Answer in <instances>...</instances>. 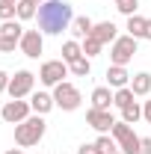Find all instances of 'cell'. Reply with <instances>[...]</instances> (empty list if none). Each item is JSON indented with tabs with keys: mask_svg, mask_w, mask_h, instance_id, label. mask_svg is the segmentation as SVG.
I'll use <instances>...</instances> for the list:
<instances>
[{
	"mask_svg": "<svg viewBox=\"0 0 151 154\" xmlns=\"http://www.w3.org/2000/svg\"><path fill=\"white\" fill-rule=\"evenodd\" d=\"M39 30L45 36H62L65 30H71V21L77 18L68 0H45L36 12Z\"/></svg>",
	"mask_w": 151,
	"mask_h": 154,
	"instance_id": "obj_1",
	"label": "cell"
},
{
	"mask_svg": "<svg viewBox=\"0 0 151 154\" xmlns=\"http://www.w3.org/2000/svg\"><path fill=\"white\" fill-rule=\"evenodd\" d=\"M48 131V122H45V116L33 113L30 119H24L21 125H15V142H18L21 148H30V145H39L42 142V136Z\"/></svg>",
	"mask_w": 151,
	"mask_h": 154,
	"instance_id": "obj_2",
	"label": "cell"
},
{
	"mask_svg": "<svg viewBox=\"0 0 151 154\" xmlns=\"http://www.w3.org/2000/svg\"><path fill=\"white\" fill-rule=\"evenodd\" d=\"M139 51V38L133 36H119L110 45V65H128Z\"/></svg>",
	"mask_w": 151,
	"mask_h": 154,
	"instance_id": "obj_3",
	"label": "cell"
},
{
	"mask_svg": "<svg viewBox=\"0 0 151 154\" xmlns=\"http://www.w3.org/2000/svg\"><path fill=\"white\" fill-rule=\"evenodd\" d=\"M110 134H113V139L119 142V151H122V154H139L142 136H136V131H133L128 122H116Z\"/></svg>",
	"mask_w": 151,
	"mask_h": 154,
	"instance_id": "obj_4",
	"label": "cell"
},
{
	"mask_svg": "<svg viewBox=\"0 0 151 154\" xmlns=\"http://www.w3.org/2000/svg\"><path fill=\"white\" fill-rule=\"evenodd\" d=\"M54 101H57L59 110H65V113H74L77 107L83 104V95H80V89H77L74 83L62 80L59 86H54Z\"/></svg>",
	"mask_w": 151,
	"mask_h": 154,
	"instance_id": "obj_5",
	"label": "cell"
},
{
	"mask_svg": "<svg viewBox=\"0 0 151 154\" xmlns=\"http://www.w3.org/2000/svg\"><path fill=\"white\" fill-rule=\"evenodd\" d=\"M68 74H71V71H68V62H65V59H48V62H42V68H39V80H42L45 86H59Z\"/></svg>",
	"mask_w": 151,
	"mask_h": 154,
	"instance_id": "obj_6",
	"label": "cell"
},
{
	"mask_svg": "<svg viewBox=\"0 0 151 154\" xmlns=\"http://www.w3.org/2000/svg\"><path fill=\"white\" fill-rule=\"evenodd\" d=\"M0 116H3V122H9V125H21L24 119L33 116V107H30V101H24V98H12V101L3 104Z\"/></svg>",
	"mask_w": 151,
	"mask_h": 154,
	"instance_id": "obj_7",
	"label": "cell"
},
{
	"mask_svg": "<svg viewBox=\"0 0 151 154\" xmlns=\"http://www.w3.org/2000/svg\"><path fill=\"white\" fill-rule=\"evenodd\" d=\"M33 86H36V74L33 71H15L12 74V80H9V98H27V95H33Z\"/></svg>",
	"mask_w": 151,
	"mask_h": 154,
	"instance_id": "obj_8",
	"label": "cell"
},
{
	"mask_svg": "<svg viewBox=\"0 0 151 154\" xmlns=\"http://www.w3.org/2000/svg\"><path fill=\"white\" fill-rule=\"evenodd\" d=\"M86 125L92 128V131H98V134H110L116 125V119L110 110H95V107H89L86 110Z\"/></svg>",
	"mask_w": 151,
	"mask_h": 154,
	"instance_id": "obj_9",
	"label": "cell"
},
{
	"mask_svg": "<svg viewBox=\"0 0 151 154\" xmlns=\"http://www.w3.org/2000/svg\"><path fill=\"white\" fill-rule=\"evenodd\" d=\"M42 51H45V33L42 30H27L24 38H21V54L30 59H39Z\"/></svg>",
	"mask_w": 151,
	"mask_h": 154,
	"instance_id": "obj_10",
	"label": "cell"
},
{
	"mask_svg": "<svg viewBox=\"0 0 151 154\" xmlns=\"http://www.w3.org/2000/svg\"><path fill=\"white\" fill-rule=\"evenodd\" d=\"M92 36L101 42V45H113L116 38H119V27H116L113 21H98L92 27Z\"/></svg>",
	"mask_w": 151,
	"mask_h": 154,
	"instance_id": "obj_11",
	"label": "cell"
},
{
	"mask_svg": "<svg viewBox=\"0 0 151 154\" xmlns=\"http://www.w3.org/2000/svg\"><path fill=\"white\" fill-rule=\"evenodd\" d=\"M30 107H33V113L48 116L54 107H57V101H54V92H33V95H30Z\"/></svg>",
	"mask_w": 151,
	"mask_h": 154,
	"instance_id": "obj_12",
	"label": "cell"
},
{
	"mask_svg": "<svg viewBox=\"0 0 151 154\" xmlns=\"http://www.w3.org/2000/svg\"><path fill=\"white\" fill-rule=\"evenodd\" d=\"M107 86L110 89H122V86H131V74L125 65H110L107 68Z\"/></svg>",
	"mask_w": 151,
	"mask_h": 154,
	"instance_id": "obj_13",
	"label": "cell"
},
{
	"mask_svg": "<svg viewBox=\"0 0 151 154\" xmlns=\"http://www.w3.org/2000/svg\"><path fill=\"white\" fill-rule=\"evenodd\" d=\"M92 107L95 110H110L113 107V92H110V86H98V89H92Z\"/></svg>",
	"mask_w": 151,
	"mask_h": 154,
	"instance_id": "obj_14",
	"label": "cell"
},
{
	"mask_svg": "<svg viewBox=\"0 0 151 154\" xmlns=\"http://www.w3.org/2000/svg\"><path fill=\"white\" fill-rule=\"evenodd\" d=\"M131 89H133V95H136V98H145L151 92V74H148V71L133 74L131 77Z\"/></svg>",
	"mask_w": 151,
	"mask_h": 154,
	"instance_id": "obj_15",
	"label": "cell"
},
{
	"mask_svg": "<svg viewBox=\"0 0 151 154\" xmlns=\"http://www.w3.org/2000/svg\"><path fill=\"white\" fill-rule=\"evenodd\" d=\"M92 27H95V21H92V18H86V15H77V18L71 21V33H74V38H86V36H92Z\"/></svg>",
	"mask_w": 151,
	"mask_h": 154,
	"instance_id": "obj_16",
	"label": "cell"
},
{
	"mask_svg": "<svg viewBox=\"0 0 151 154\" xmlns=\"http://www.w3.org/2000/svg\"><path fill=\"white\" fill-rule=\"evenodd\" d=\"M145 24H148V18H142V15H131L128 18V36H133V38H145Z\"/></svg>",
	"mask_w": 151,
	"mask_h": 154,
	"instance_id": "obj_17",
	"label": "cell"
},
{
	"mask_svg": "<svg viewBox=\"0 0 151 154\" xmlns=\"http://www.w3.org/2000/svg\"><path fill=\"white\" fill-rule=\"evenodd\" d=\"M24 33H27V30H24V27H21V21H3V24H0V36L3 38H24Z\"/></svg>",
	"mask_w": 151,
	"mask_h": 154,
	"instance_id": "obj_18",
	"label": "cell"
},
{
	"mask_svg": "<svg viewBox=\"0 0 151 154\" xmlns=\"http://www.w3.org/2000/svg\"><path fill=\"white\" fill-rule=\"evenodd\" d=\"M68 71L74 77H89L92 74V59L89 57H77L74 62H68Z\"/></svg>",
	"mask_w": 151,
	"mask_h": 154,
	"instance_id": "obj_19",
	"label": "cell"
},
{
	"mask_svg": "<svg viewBox=\"0 0 151 154\" xmlns=\"http://www.w3.org/2000/svg\"><path fill=\"white\" fill-rule=\"evenodd\" d=\"M133 98H136V95H133L131 86H122V89H116V92H113V104L119 107V110H125V107H131V104H133Z\"/></svg>",
	"mask_w": 151,
	"mask_h": 154,
	"instance_id": "obj_20",
	"label": "cell"
},
{
	"mask_svg": "<svg viewBox=\"0 0 151 154\" xmlns=\"http://www.w3.org/2000/svg\"><path fill=\"white\" fill-rule=\"evenodd\" d=\"M77 57H83V45H80L77 38H68V42L62 45V59H65V62H74Z\"/></svg>",
	"mask_w": 151,
	"mask_h": 154,
	"instance_id": "obj_21",
	"label": "cell"
},
{
	"mask_svg": "<svg viewBox=\"0 0 151 154\" xmlns=\"http://www.w3.org/2000/svg\"><path fill=\"white\" fill-rule=\"evenodd\" d=\"M95 145H98V148H101L104 154H116V151H119V142L113 139V134H98Z\"/></svg>",
	"mask_w": 151,
	"mask_h": 154,
	"instance_id": "obj_22",
	"label": "cell"
},
{
	"mask_svg": "<svg viewBox=\"0 0 151 154\" xmlns=\"http://www.w3.org/2000/svg\"><path fill=\"white\" fill-rule=\"evenodd\" d=\"M80 45H83V57H98V54H101V48H104V45H101V42H98V38L95 36H86L83 38V42H80Z\"/></svg>",
	"mask_w": 151,
	"mask_h": 154,
	"instance_id": "obj_23",
	"label": "cell"
},
{
	"mask_svg": "<svg viewBox=\"0 0 151 154\" xmlns=\"http://www.w3.org/2000/svg\"><path fill=\"white\" fill-rule=\"evenodd\" d=\"M139 119H142V107H139L136 101H133L131 107H125V110H122V122H128V125H136Z\"/></svg>",
	"mask_w": 151,
	"mask_h": 154,
	"instance_id": "obj_24",
	"label": "cell"
},
{
	"mask_svg": "<svg viewBox=\"0 0 151 154\" xmlns=\"http://www.w3.org/2000/svg\"><path fill=\"white\" fill-rule=\"evenodd\" d=\"M36 3L33 0H21L18 3V21H30V18H36Z\"/></svg>",
	"mask_w": 151,
	"mask_h": 154,
	"instance_id": "obj_25",
	"label": "cell"
},
{
	"mask_svg": "<svg viewBox=\"0 0 151 154\" xmlns=\"http://www.w3.org/2000/svg\"><path fill=\"white\" fill-rule=\"evenodd\" d=\"M116 9L125 18H131V15H136V9H139V0H116Z\"/></svg>",
	"mask_w": 151,
	"mask_h": 154,
	"instance_id": "obj_26",
	"label": "cell"
},
{
	"mask_svg": "<svg viewBox=\"0 0 151 154\" xmlns=\"http://www.w3.org/2000/svg\"><path fill=\"white\" fill-rule=\"evenodd\" d=\"M18 18V3H3L0 0V21H15Z\"/></svg>",
	"mask_w": 151,
	"mask_h": 154,
	"instance_id": "obj_27",
	"label": "cell"
},
{
	"mask_svg": "<svg viewBox=\"0 0 151 154\" xmlns=\"http://www.w3.org/2000/svg\"><path fill=\"white\" fill-rule=\"evenodd\" d=\"M15 48H21L18 38H3V36H0V51H3V54H12Z\"/></svg>",
	"mask_w": 151,
	"mask_h": 154,
	"instance_id": "obj_28",
	"label": "cell"
},
{
	"mask_svg": "<svg viewBox=\"0 0 151 154\" xmlns=\"http://www.w3.org/2000/svg\"><path fill=\"white\" fill-rule=\"evenodd\" d=\"M77 154H104V151H101V148H98L95 142H83V145L77 148Z\"/></svg>",
	"mask_w": 151,
	"mask_h": 154,
	"instance_id": "obj_29",
	"label": "cell"
},
{
	"mask_svg": "<svg viewBox=\"0 0 151 154\" xmlns=\"http://www.w3.org/2000/svg\"><path fill=\"white\" fill-rule=\"evenodd\" d=\"M9 80H12V77H9L3 68H0V92H6V89H9Z\"/></svg>",
	"mask_w": 151,
	"mask_h": 154,
	"instance_id": "obj_30",
	"label": "cell"
},
{
	"mask_svg": "<svg viewBox=\"0 0 151 154\" xmlns=\"http://www.w3.org/2000/svg\"><path fill=\"white\" fill-rule=\"evenodd\" d=\"M139 154H151V136H145V139L139 142Z\"/></svg>",
	"mask_w": 151,
	"mask_h": 154,
	"instance_id": "obj_31",
	"label": "cell"
},
{
	"mask_svg": "<svg viewBox=\"0 0 151 154\" xmlns=\"http://www.w3.org/2000/svg\"><path fill=\"white\" fill-rule=\"evenodd\" d=\"M142 119L151 125V101H145V104H142Z\"/></svg>",
	"mask_w": 151,
	"mask_h": 154,
	"instance_id": "obj_32",
	"label": "cell"
},
{
	"mask_svg": "<svg viewBox=\"0 0 151 154\" xmlns=\"http://www.w3.org/2000/svg\"><path fill=\"white\" fill-rule=\"evenodd\" d=\"M145 38L151 42V18H148V24H145Z\"/></svg>",
	"mask_w": 151,
	"mask_h": 154,
	"instance_id": "obj_33",
	"label": "cell"
},
{
	"mask_svg": "<svg viewBox=\"0 0 151 154\" xmlns=\"http://www.w3.org/2000/svg\"><path fill=\"white\" fill-rule=\"evenodd\" d=\"M6 154H24V151H21V148H9Z\"/></svg>",
	"mask_w": 151,
	"mask_h": 154,
	"instance_id": "obj_34",
	"label": "cell"
},
{
	"mask_svg": "<svg viewBox=\"0 0 151 154\" xmlns=\"http://www.w3.org/2000/svg\"><path fill=\"white\" fill-rule=\"evenodd\" d=\"M3 3H21V0H3Z\"/></svg>",
	"mask_w": 151,
	"mask_h": 154,
	"instance_id": "obj_35",
	"label": "cell"
},
{
	"mask_svg": "<svg viewBox=\"0 0 151 154\" xmlns=\"http://www.w3.org/2000/svg\"><path fill=\"white\" fill-rule=\"evenodd\" d=\"M33 3H36V6H42V3H45V0H33Z\"/></svg>",
	"mask_w": 151,
	"mask_h": 154,
	"instance_id": "obj_36",
	"label": "cell"
},
{
	"mask_svg": "<svg viewBox=\"0 0 151 154\" xmlns=\"http://www.w3.org/2000/svg\"><path fill=\"white\" fill-rule=\"evenodd\" d=\"M116 154H122V151H116Z\"/></svg>",
	"mask_w": 151,
	"mask_h": 154,
	"instance_id": "obj_37",
	"label": "cell"
}]
</instances>
